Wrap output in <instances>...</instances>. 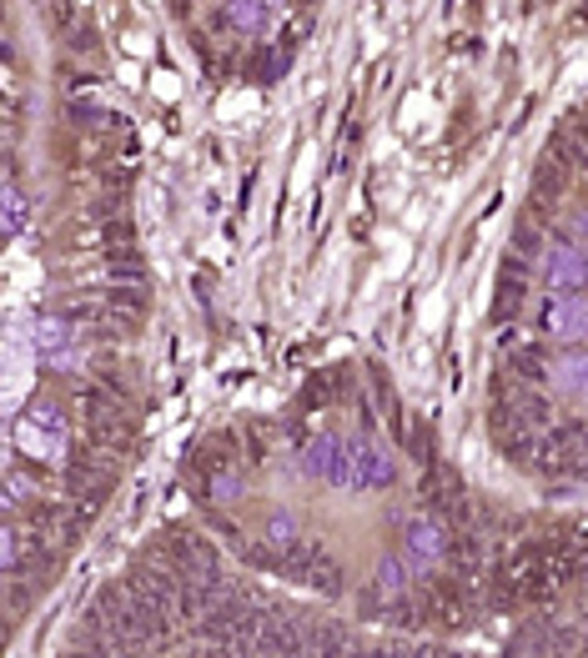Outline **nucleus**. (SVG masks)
Masks as SVG:
<instances>
[{
  "label": "nucleus",
  "instance_id": "6",
  "mask_svg": "<svg viewBox=\"0 0 588 658\" xmlns=\"http://www.w3.org/2000/svg\"><path fill=\"white\" fill-rule=\"evenodd\" d=\"M16 448L35 462H61L65 458V432H51L45 422H35L31 412L16 422Z\"/></svg>",
  "mask_w": 588,
  "mask_h": 658
},
{
  "label": "nucleus",
  "instance_id": "9",
  "mask_svg": "<svg viewBox=\"0 0 588 658\" xmlns=\"http://www.w3.org/2000/svg\"><path fill=\"white\" fill-rule=\"evenodd\" d=\"M267 0H227V21L237 25V31H261L267 25Z\"/></svg>",
  "mask_w": 588,
  "mask_h": 658
},
{
  "label": "nucleus",
  "instance_id": "12",
  "mask_svg": "<svg viewBox=\"0 0 588 658\" xmlns=\"http://www.w3.org/2000/svg\"><path fill=\"white\" fill-rule=\"evenodd\" d=\"M267 6H282V0H267Z\"/></svg>",
  "mask_w": 588,
  "mask_h": 658
},
{
  "label": "nucleus",
  "instance_id": "8",
  "mask_svg": "<svg viewBox=\"0 0 588 658\" xmlns=\"http://www.w3.org/2000/svg\"><path fill=\"white\" fill-rule=\"evenodd\" d=\"M548 383L574 403H588V352H564L548 363Z\"/></svg>",
  "mask_w": 588,
  "mask_h": 658
},
{
  "label": "nucleus",
  "instance_id": "2",
  "mask_svg": "<svg viewBox=\"0 0 588 658\" xmlns=\"http://www.w3.org/2000/svg\"><path fill=\"white\" fill-rule=\"evenodd\" d=\"M544 332L558 342H584L588 337V296L584 292H554L544 307Z\"/></svg>",
  "mask_w": 588,
  "mask_h": 658
},
{
  "label": "nucleus",
  "instance_id": "10",
  "mask_svg": "<svg viewBox=\"0 0 588 658\" xmlns=\"http://www.w3.org/2000/svg\"><path fill=\"white\" fill-rule=\"evenodd\" d=\"M21 227H25V197H21V187H6V207H0V231L6 237H21Z\"/></svg>",
  "mask_w": 588,
  "mask_h": 658
},
{
  "label": "nucleus",
  "instance_id": "1",
  "mask_svg": "<svg viewBox=\"0 0 588 658\" xmlns=\"http://www.w3.org/2000/svg\"><path fill=\"white\" fill-rule=\"evenodd\" d=\"M302 472L327 488H352V458L348 438H312L302 442Z\"/></svg>",
  "mask_w": 588,
  "mask_h": 658
},
{
  "label": "nucleus",
  "instance_id": "11",
  "mask_svg": "<svg viewBox=\"0 0 588 658\" xmlns=\"http://www.w3.org/2000/svg\"><path fill=\"white\" fill-rule=\"evenodd\" d=\"M378 588L388 593V598H392V593H403V588H408V568H403V563H398V558H382V563H378Z\"/></svg>",
  "mask_w": 588,
  "mask_h": 658
},
{
  "label": "nucleus",
  "instance_id": "4",
  "mask_svg": "<svg viewBox=\"0 0 588 658\" xmlns=\"http://www.w3.org/2000/svg\"><path fill=\"white\" fill-rule=\"evenodd\" d=\"M544 282L554 286V292H584L588 286V257L584 247L574 242H554L544 252Z\"/></svg>",
  "mask_w": 588,
  "mask_h": 658
},
{
  "label": "nucleus",
  "instance_id": "3",
  "mask_svg": "<svg viewBox=\"0 0 588 658\" xmlns=\"http://www.w3.org/2000/svg\"><path fill=\"white\" fill-rule=\"evenodd\" d=\"M348 458H352V488L378 493V488H388L392 478H398V462L368 438H348Z\"/></svg>",
  "mask_w": 588,
  "mask_h": 658
},
{
  "label": "nucleus",
  "instance_id": "7",
  "mask_svg": "<svg viewBox=\"0 0 588 658\" xmlns=\"http://www.w3.org/2000/svg\"><path fill=\"white\" fill-rule=\"evenodd\" d=\"M447 537H443V523L437 518H413L408 523V558L417 563V568H433L437 558H443Z\"/></svg>",
  "mask_w": 588,
  "mask_h": 658
},
{
  "label": "nucleus",
  "instance_id": "5",
  "mask_svg": "<svg viewBox=\"0 0 588 658\" xmlns=\"http://www.w3.org/2000/svg\"><path fill=\"white\" fill-rule=\"evenodd\" d=\"M21 337H25V352H31L35 363H51L55 352H65V347H76V342H71V327H65L61 317H31L21 327Z\"/></svg>",
  "mask_w": 588,
  "mask_h": 658
}]
</instances>
